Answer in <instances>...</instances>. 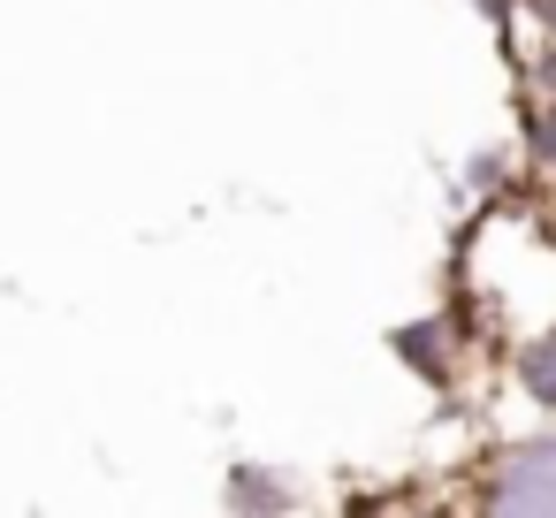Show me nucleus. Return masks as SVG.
Instances as JSON below:
<instances>
[{"label":"nucleus","mask_w":556,"mask_h":518,"mask_svg":"<svg viewBox=\"0 0 556 518\" xmlns=\"http://www.w3.org/2000/svg\"><path fill=\"white\" fill-rule=\"evenodd\" d=\"M518 161L533 184H556V100L518 85Z\"/></svg>","instance_id":"39448f33"},{"label":"nucleus","mask_w":556,"mask_h":518,"mask_svg":"<svg viewBox=\"0 0 556 518\" xmlns=\"http://www.w3.org/2000/svg\"><path fill=\"white\" fill-rule=\"evenodd\" d=\"M222 510H237V518H282V510H298V480L275 472V465H229L222 472Z\"/></svg>","instance_id":"20e7f679"},{"label":"nucleus","mask_w":556,"mask_h":518,"mask_svg":"<svg viewBox=\"0 0 556 518\" xmlns=\"http://www.w3.org/2000/svg\"><path fill=\"white\" fill-rule=\"evenodd\" d=\"M488 336L457 313V305H442V313H419V320H404L396 336H389V351L427 381V389H457L465 381V366H472V351H480Z\"/></svg>","instance_id":"f03ea898"},{"label":"nucleus","mask_w":556,"mask_h":518,"mask_svg":"<svg viewBox=\"0 0 556 518\" xmlns=\"http://www.w3.org/2000/svg\"><path fill=\"white\" fill-rule=\"evenodd\" d=\"M510 389H518L541 419H556V313L510 343Z\"/></svg>","instance_id":"7ed1b4c3"},{"label":"nucleus","mask_w":556,"mask_h":518,"mask_svg":"<svg viewBox=\"0 0 556 518\" xmlns=\"http://www.w3.org/2000/svg\"><path fill=\"white\" fill-rule=\"evenodd\" d=\"M465 503L488 518H556V427L503 434L465 465Z\"/></svg>","instance_id":"f257e3e1"}]
</instances>
